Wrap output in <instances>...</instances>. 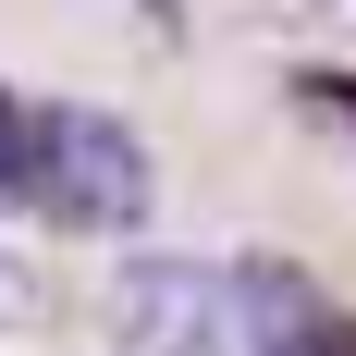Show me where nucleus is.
<instances>
[{
    "instance_id": "f257e3e1",
    "label": "nucleus",
    "mask_w": 356,
    "mask_h": 356,
    "mask_svg": "<svg viewBox=\"0 0 356 356\" xmlns=\"http://www.w3.org/2000/svg\"><path fill=\"white\" fill-rule=\"evenodd\" d=\"M25 209H49L62 234H136L160 209L147 136L86 99H25Z\"/></svg>"
},
{
    "instance_id": "39448f33",
    "label": "nucleus",
    "mask_w": 356,
    "mask_h": 356,
    "mask_svg": "<svg viewBox=\"0 0 356 356\" xmlns=\"http://www.w3.org/2000/svg\"><path fill=\"white\" fill-rule=\"evenodd\" d=\"M25 307H37V283H25V258H0V332H25Z\"/></svg>"
},
{
    "instance_id": "20e7f679",
    "label": "nucleus",
    "mask_w": 356,
    "mask_h": 356,
    "mask_svg": "<svg viewBox=\"0 0 356 356\" xmlns=\"http://www.w3.org/2000/svg\"><path fill=\"white\" fill-rule=\"evenodd\" d=\"M0 197H25V99H0Z\"/></svg>"
},
{
    "instance_id": "7ed1b4c3",
    "label": "nucleus",
    "mask_w": 356,
    "mask_h": 356,
    "mask_svg": "<svg viewBox=\"0 0 356 356\" xmlns=\"http://www.w3.org/2000/svg\"><path fill=\"white\" fill-rule=\"evenodd\" d=\"M234 295H246V344H258V356H320L332 307H320V283H307L295 258H246Z\"/></svg>"
},
{
    "instance_id": "f03ea898",
    "label": "nucleus",
    "mask_w": 356,
    "mask_h": 356,
    "mask_svg": "<svg viewBox=\"0 0 356 356\" xmlns=\"http://www.w3.org/2000/svg\"><path fill=\"white\" fill-rule=\"evenodd\" d=\"M111 332H123V356H258L234 270H197V258H147V270H123Z\"/></svg>"
},
{
    "instance_id": "423d86ee",
    "label": "nucleus",
    "mask_w": 356,
    "mask_h": 356,
    "mask_svg": "<svg viewBox=\"0 0 356 356\" xmlns=\"http://www.w3.org/2000/svg\"><path fill=\"white\" fill-rule=\"evenodd\" d=\"M320 356H356V320H332V332H320Z\"/></svg>"
},
{
    "instance_id": "0eeeda50",
    "label": "nucleus",
    "mask_w": 356,
    "mask_h": 356,
    "mask_svg": "<svg viewBox=\"0 0 356 356\" xmlns=\"http://www.w3.org/2000/svg\"><path fill=\"white\" fill-rule=\"evenodd\" d=\"M344 111H356V99H344Z\"/></svg>"
}]
</instances>
